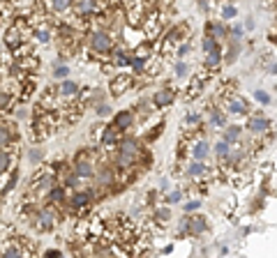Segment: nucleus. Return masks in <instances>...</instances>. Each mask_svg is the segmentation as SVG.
Here are the masks:
<instances>
[{
    "instance_id": "412c9836",
    "label": "nucleus",
    "mask_w": 277,
    "mask_h": 258,
    "mask_svg": "<svg viewBox=\"0 0 277 258\" xmlns=\"http://www.w3.org/2000/svg\"><path fill=\"white\" fill-rule=\"evenodd\" d=\"M0 256H7V258H18V256H23L21 240H5L3 247H0Z\"/></svg>"
},
{
    "instance_id": "79ce46f5",
    "label": "nucleus",
    "mask_w": 277,
    "mask_h": 258,
    "mask_svg": "<svg viewBox=\"0 0 277 258\" xmlns=\"http://www.w3.org/2000/svg\"><path fill=\"white\" fill-rule=\"evenodd\" d=\"M157 189H160L162 193H166L171 189V180L169 178H160V182H157Z\"/></svg>"
},
{
    "instance_id": "cd10ccee",
    "label": "nucleus",
    "mask_w": 277,
    "mask_h": 258,
    "mask_svg": "<svg viewBox=\"0 0 277 258\" xmlns=\"http://www.w3.org/2000/svg\"><path fill=\"white\" fill-rule=\"evenodd\" d=\"M53 78L55 81H63V78H67L69 76V64L67 62H63V60H58V62L53 64Z\"/></svg>"
},
{
    "instance_id": "f704fd0d",
    "label": "nucleus",
    "mask_w": 277,
    "mask_h": 258,
    "mask_svg": "<svg viewBox=\"0 0 277 258\" xmlns=\"http://www.w3.org/2000/svg\"><path fill=\"white\" fill-rule=\"evenodd\" d=\"M28 115H30V109L26 106V101H18V104L14 106V118H16V120H26Z\"/></svg>"
},
{
    "instance_id": "b1692460",
    "label": "nucleus",
    "mask_w": 277,
    "mask_h": 258,
    "mask_svg": "<svg viewBox=\"0 0 277 258\" xmlns=\"http://www.w3.org/2000/svg\"><path fill=\"white\" fill-rule=\"evenodd\" d=\"M32 35H35V39L39 41V44H49L51 39H53V28H51V23H39V26L32 28Z\"/></svg>"
},
{
    "instance_id": "473e14b6",
    "label": "nucleus",
    "mask_w": 277,
    "mask_h": 258,
    "mask_svg": "<svg viewBox=\"0 0 277 258\" xmlns=\"http://www.w3.org/2000/svg\"><path fill=\"white\" fill-rule=\"evenodd\" d=\"M162 132H164V120H160V122H157L155 127H152L150 132L146 134V143H152L155 138H160V136H162Z\"/></svg>"
},
{
    "instance_id": "2f4dec72",
    "label": "nucleus",
    "mask_w": 277,
    "mask_h": 258,
    "mask_svg": "<svg viewBox=\"0 0 277 258\" xmlns=\"http://www.w3.org/2000/svg\"><path fill=\"white\" fill-rule=\"evenodd\" d=\"M28 161L30 164H44V152H42V147H30L28 150Z\"/></svg>"
},
{
    "instance_id": "58836bf2",
    "label": "nucleus",
    "mask_w": 277,
    "mask_h": 258,
    "mask_svg": "<svg viewBox=\"0 0 277 258\" xmlns=\"http://www.w3.org/2000/svg\"><path fill=\"white\" fill-rule=\"evenodd\" d=\"M235 16H238V7H235V5H226V7L222 9V18H224V21H233Z\"/></svg>"
},
{
    "instance_id": "f8f14e48",
    "label": "nucleus",
    "mask_w": 277,
    "mask_h": 258,
    "mask_svg": "<svg viewBox=\"0 0 277 258\" xmlns=\"http://www.w3.org/2000/svg\"><path fill=\"white\" fill-rule=\"evenodd\" d=\"M185 175L189 180H199V178H206V175H212V168L201 159H189L187 168H185Z\"/></svg>"
},
{
    "instance_id": "c9c22d12",
    "label": "nucleus",
    "mask_w": 277,
    "mask_h": 258,
    "mask_svg": "<svg viewBox=\"0 0 277 258\" xmlns=\"http://www.w3.org/2000/svg\"><path fill=\"white\" fill-rule=\"evenodd\" d=\"M201 205H203V201H201L199 196H194V198H189V201L185 203L183 210H185V212H199V210H201Z\"/></svg>"
},
{
    "instance_id": "393cba45",
    "label": "nucleus",
    "mask_w": 277,
    "mask_h": 258,
    "mask_svg": "<svg viewBox=\"0 0 277 258\" xmlns=\"http://www.w3.org/2000/svg\"><path fill=\"white\" fill-rule=\"evenodd\" d=\"M183 198H185V189H169L164 193L166 205H178V203H183Z\"/></svg>"
},
{
    "instance_id": "9d476101",
    "label": "nucleus",
    "mask_w": 277,
    "mask_h": 258,
    "mask_svg": "<svg viewBox=\"0 0 277 258\" xmlns=\"http://www.w3.org/2000/svg\"><path fill=\"white\" fill-rule=\"evenodd\" d=\"M18 138V129H16V122H9V120H0V147H7L12 143H16Z\"/></svg>"
},
{
    "instance_id": "6e6552de",
    "label": "nucleus",
    "mask_w": 277,
    "mask_h": 258,
    "mask_svg": "<svg viewBox=\"0 0 277 258\" xmlns=\"http://www.w3.org/2000/svg\"><path fill=\"white\" fill-rule=\"evenodd\" d=\"M210 157V143L203 136H196L189 141V159H201L206 161Z\"/></svg>"
},
{
    "instance_id": "0eeeda50",
    "label": "nucleus",
    "mask_w": 277,
    "mask_h": 258,
    "mask_svg": "<svg viewBox=\"0 0 277 258\" xmlns=\"http://www.w3.org/2000/svg\"><path fill=\"white\" fill-rule=\"evenodd\" d=\"M224 113L226 115H247L249 113V104L245 97L231 95L224 99Z\"/></svg>"
},
{
    "instance_id": "a211bd4d",
    "label": "nucleus",
    "mask_w": 277,
    "mask_h": 258,
    "mask_svg": "<svg viewBox=\"0 0 277 258\" xmlns=\"http://www.w3.org/2000/svg\"><path fill=\"white\" fill-rule=\"evenodd\" d=\"M23 41H26V37H23L21 32H18L14 26H9L7 30H5V35H3V44L7 46L9 51H14V49H16V46H21Z\"/></svg>"
},
{
    "instance_id": "9b49d317",
    "label": "nucleus",
    "mask_w": 277,
    "mask_h": 258,
    "mask_svg": "<svg viewBox=\"0 0 277 258\" xmlns=\"http://www.w3.org/2000/svg\"><path fill=\"white\" fill-rule=\"evenodd\" d=\"M152 224L157 226V230L166 228V226L171 224V219H173V212H171V205H155L152 207Z\"/></svg>"
},
{
    "instance_id": "a878e982",
    "label": "nucleus",
    "mask_w": 277,
    "mask_h": 258,
    "mask_svg": "<svg viewBox=\"0 0 277 258\" xmlns=\"http://www.w3.org/2000/svg\"><path fill=\"white\" fill-rule=\"evenodd\" d=\"M189 72H192V67H189L185 60H178V58L173 60V76L175 78H187Z\"/></svg>"
},
{
    "instance_id": "bb28decb",
    "label": "nucleus",
    "mask_w": 277,
    "mask_h": 258,
    "mask_svg": "<svg viewBox=\"0 0 277 258\" xmlns=\"http://www.w3.org/2000/svg\"><path fill=\"white\" fill-rule=\"evenodd\" d=\"M189 55H192V44H189L187 39L180 41V44H175V49H173V58L185 60V58H189Z\"/></svg>"
},
{
    "instance_id": "e433bc0d",
    "label": "nucleus",
    "mask_w": 277,
    "mask_h": 258,
    "mask_svg": "<svg viewBox=\"0 0 277 258\" xmlns=\"http://www.w3.org/2000/svg\"><path fill=\"white\" fill-rule=\"evenodd\" d=\"M254 99H256L261 106L272 104V97H270V92H266V90H254Z\"/></svg>"
},
{
    "instance_id": "7ed1b4c3",
    "label": "nucleus",
    "mask_w": 277,
    "mask_h": 258,
    "mask_svg": "<svg viewBox=\"0 0 277 258\" xmlns=\"http://www.w3.org/2000/svg\"><path fill=\"white\" fill-rule=\"evenodd\" d=\"M175 97H178V90H173L171 85H164V88H157L150 97V104L152 109H169V106L175 104Z\"/></svg>"
},
{
    "instance_id": "4468645a",
    "label": "nucleus",
    "mask_w": 277,
    "mask_h": 258,
    "mask_svg": "<svg viewBox=\"0 0 277 258\" xmlns=\"http://www.w3.org/2000/svg\"><path fill=\"white\" fill-rule=\"evenodd\" d=\"M78 90H81V85H78L76 81H72L69 76L63 78V81H60V85L55 88V92H58L60 99H76Z\"/></svg>"
},
{
    "instance_id": "aec40b11",
    "label": "nucleus",
    "mask_w": 277,
    "mask_h": 258,
    "mask_svg": "<svg viewBox=\"0 0 277 258\" xmlns=\"http://www.w3.org/2000/svg\"><path fill=\"white\" fill-rule=\"evenodd\" d=\"M222 129H224V132H222V141L231 143V145H233L235 141H240V138H243V132H245L243 124H229V122H226Z\"/></svg>"
},
{
    "instance_id": "f03ea898",
    "label": "nucleus",
    "mask_w": 277,
    "mask_h": 258,
    "mask_svg": "<svg viewBox=\"0 0 277 258\" xmlns=\"http://www.w3.org/2000/svg\"><path fill=\"white\" fill-rule=\"evenodd\" d=\"M210 230V224H208V217L196 214V212H185L178 219V235H187V238H201L203 233Z\"/></svg>"
},
{
    "instance_id": "20e7f679",
    "label": "nucleus",
    "mask_w": 277,
    "mask_h": 258,
    "mask_svg": "<svg viewBox=\"0 0 277 258\" xmlns=\"http://www.w3.org/2000/svg\"><path fill=\"white\" fill-rule=\"evenodd\" d=\"M134 88V76L132 74H125V72H118L115 76H111V83H109V92L111 97H123L127 90Z\"/></svg>"
},
{
    "instance_id": "5701e85b",
    "label": "nucleus",
    "mask_w": 277,
    "mask_h": 258,
    "mask_svg": "<svg viewBox=\"0 0 277 258\" xmlns=\"http://www.w3.org/2000/svg\"><path fill=\"white\" fill-rule=\"evenodd\" d=\"M16 60V64L18 67L23 69V72H37V69H39V58H37L35 55V51H32V53H26V55H21V58H14Z\"/></svg>"
},
{
    "instance_id": "72a5a7b5",
    "label": "nucleus",
    "mask_w": 277,
    "mask_h": 258,
    "mask_svg": "<svg viewBox=\"0 0 277 258\" xmlns=\"http://www.w3.org/2000/svg\"><path fill=\"white\" fill-rule=\"evenodd\" d=\"M245 28L243 26H238V23H235V26H231L229 28V39H233V41H243L245 39Z\"/></svg>"
},
{
    "instance_id": "f3484780",
    "label": "nucleus",
    "mask_w": 277,
    "mask_h": 258,
    "mask_svg": "<svg viewBox=\"0 0 277 258\" xmlns=\"http://www.w3.org/2000/svg\"><path fill=\"white\" fill-rule=\"evenodd\" d=\"M220 64H222V49H220V44H217L215 49L208 51L206 58H203V69H208V72L215 74L217 69H220Z\"/></svg>"
},
{
    "instance_id": "f257e3e1",
    "label": "nucleus",
    "mask_w": 277,
    "mask_h": 258,
    "mask_svg": "<svg viewBox=\"0 0 277 258\" xmlns=\"http://www.w3.org/2000/svg\"><path fill=\"white\" fill-rule=\"evenodd\" d=\"M88 46H90L95 60H109V51L115 46L113 32L106 28H95L88 32Z\"/></svg>"
},
{
    "instance_id": "6ab92c4d",
    "label": "nucleus",
    "mask_w": 277,
    "mask_h": 258,
    "mask_svg": "<svg viewBox=\"0 0 277 258\" xmlns=\"http://www.w3.org/2000/svg\"><path fill=\"white\" fill-rule=\"evenodd\" d=\"M229 122V115L224 113V109H210L208 111V127L210 129H222L224 124Z\"/></svg>"
},
{
    "instance_id": "39448f33",
    "label": "nucleus",
    "mask_w": 277,
    "mask_h": 258,
    "mask_svg": "<svg viewBox=\"0 0 277 258\" xmlns=\"http://www.w3.org/2000/svg\"><path fill=\"white\" fill-rule=\"evenodd\" d=\"M118 141H120V132L115 129V124H104V127H102V134H100L97 145H100L104 152H113L115 145H118Z\"/></svg>"
},
{
    "instance_id": "2eb2a0df",
    "label": "nucleus",
    "mask_w": 277,
    "mask_h": 258,
    "mask_svg": "<svg viewBox=\"0 0 277 258\" xmlns=\"http://www.w3.org/2000/svg\"><path fill=\"white\" fill-rule=\"evenodd\" d=\"M189 37V23H175L173 28H169V32L164 35L166 41H171V44H180V41H185Z\"/></svg>"
},
{
    "instance_id": "de8ad7c7",
    "label": "nucleus",
    "mask_w": 277,
    "mask_h": 258,
    "mask_svg": "<svg viewBox=\"0 0 277 258\" xmlns=\"http://www.w3.org/2000/svg\"><path fill=\"white\" fill-rule=\"evenodd\" d=\"M220 253H222V256H226V253H229V247H224V244H222V247H220Z\"/></svg>"
},
{
    "instance_id": "7c9ffc66",
    "label": "nucleus",
    "mask_w": 277,
    "mask_h": 258,
    "mask_svg": "<svg viewBox=\"0 0 277 258\" xmlns=\"http://www.w3.org/2000/svg\"><path fill=\"white\" fill-rule=\"evenodd\" d=\"M150 99H138L136 101V106H134V113H138V115H143V118H146V115H150L152 113V109H150Z\"/></svg>"
},
{
    "instance_id": "a19ab883",
    "label": "nucleus",
    "mask_w": 277,
    "mask_h": 258,
    "mask_svg": "<svg viewBox=\"0 0 277 258\" xmlns=\"http://www.w3.org/2000/svg\"><path fill=\"white\" fill-rule=\"evenodd\" d=\"M185 155H189V141H180L178 152H175V157H178V159H183Z\"/></svg>"
},
{
    "instance_id": "1a4fd4ad",
    "label": "nucleus",
    "mask_w": 277,
    "mask_h": 258,
    "mask_svg": "<svg viewBox=\"0 0 277 258\" xmlns=\"http://www.w3.org/2000/svg\"><path fill=\"white\" fill-rule=\"evenodd\" d=\"M113 124H115V129H118L120 134L129 132V129L136 124V113H134V111H129V109L118 111V113L113 115Z\"/></svg>"
},
{
    "instance_id": "49530a36",
    "label": "nucleus",
    "mask_w": 277,
    "mask_h": 258,
    "mask_svg": "<svg viewBox=\"0 0 277 258\" xmlns=\"http://www.w3.org/2000/svg\"><path fill=\"white\" fill-rule=\"evenodd\" d=\"M173 249H175L173 244H166V247H162V249H160V253H173Z\"/></svg>"
},
{
    "instance_id": "423d86ee",
    "label": "nucleus",
    "mask_w": 277,
    "mask_h": 258,
    "mask_svg": "<svg viewBox=\"0 0 277 258\" xmlns=\"http://www.w3.org/2000/svg\"><path fill=\"white\" fill-rule=\"evenodd\" d=\"M243 127L249 129L252 134H266L268 129L272 127V120H268L261 111H256V113H252V115L247 113V122H245Z\"/></svg>"
},
{
    "instance_id": "c85d7f7f",
    "label": "nucleus",
    "mask_w": 277,
    "mask_h": 258,
    "mask_svg": "<svg viewBox=\"0 0 277 258\" xmlns=\"http://www.w3.org/2000/svg\"><path fill=\"white\" fill-rule=\"evenodd\" d=\"M210 152H215L217 159H224V157L231 152V143H226V141H217L215 145L210 147Z\"/></svg>"
},
{
    "instance_id": "c03bdc74",
    "label": "nucleus",
    "mask_w": 277,
    "mask_h": 258,
    "mask_svg": "<svg viewBox=\"0 0 277 258\" xmlns=\"http://www.w3.org/2000/svg\"><path fill=\"white\" fill-rule=\"evenodd\" d=\"M254 26H256V21H254L252 16H247V18H245V23H243V28H245V30H254Z\"/></svg>"
},
{
    "instance_id": "ea45409f",
    "label": "nucleus",
    "mask_w": 277,
    "mask_h": 258,
    "mask_svg": "<svg viewBox=\"0 0 277 258\" xmlns=\"http://www.w3.org/2000/svg\"><path fill=\"white\" fill-rule=\"evenodd\" d=\"M217 46V41L212 39L210 35H203V39H201V49H203V53H208V51H212Z\"/></svg>"
},
{
    "instance_id": "37998d69",
    "label": "nucleus",
    "mask_w": 277,
    "mask_h": 258,
    "mask_svg": "<svg viewBox=\"0 0 277 258\" xmlns=\"http://www.w3.org/2000/svg\"><path fill=\"white\" fill-rule=\"evenodd\" d=\"M44 256H46V258H60V256H65V253L60 251V249H46Z\"/></svg>"
},
{
    "instance_id": "a18cd8bd",
    "label": "nucleus",
    "mask_w": 277,
    "mask_h": 258,
    "mask_svg": "<svg viewBox=\"0 0 277 258\" xmlns=\"http://www.w3.org/2000/svg\"><path fill=\"white\" fill-rule=\"evenodd\" d=\"M275 69H277L275 58H270V64H268V74H270V76H275Z\"/></svg>"
},
{
    "instance_id": "c756f323",
    "label": "nucleus",
    "mask_w": 277,
    "mask_h": 258,
    "mask_svg": "<svg viewBox=\"0 0 277 258\" xmlns=\"http://www.w3.org/2000/svg\"><path fill=\"white\" fill-rule=\"evenodd\" d=\"M72 7V0H51V12L53 14H65Z\"/></svg>"
},
{
    "instance_id": "4c0bfd02",
    "label": "nucleus",
    "mask_w": 277,
    "mask_h": 258,
    "mask_svg": "<svg viewBox=\"0 0 277 258\" xmlns=\"http://www.w3.org/2000/svg\"><path fill=\"white\" fill-rule=\"evenodd\" d=\"M95 113H97V118H109L113 111H111V106L106 101H100V104H95Z\"/></svg>"
},
{
    "instance_id": "ddd939ff",
    "label": "nucleus",
    "mask_w": 277,
    "mask_h": 258,
    "mask_svg": "<svg viewBox=\"0 0 277 258\" xmlns=\"http://www.w3.org/2000/svg\"><path fill=\"white\" fill-rule=\"evenodd\" d=\"M65 201H67V187H63L60 182H55L53 187L46 191V203L53 207H63Z\"/></svg>"
},
{
    "instance_id": "4be33fe9",
    "label": "nucleus",
    "mask_w": 277,
    "mask_h": 258,
    "mask_svg": "<svg viewBox=\"0 0 277 258\" xmlns=\"http://www.w3.org/2000/svg\"><path fill=\"white\" fill-rule=\"evenodd\" d=\"M229 46H226V53H222V62L224 64H233L235 60L240 58V51H243V41H233V39H226Z\"/></svg>"
},
{
    "instance_id": "dca6fc26",
    "label": "nucleus",
    "mask_w": 277,
    "mask_h": 258,
    "mask_svg": "<svg viewBox=\"0 0 277 258\" xmlns=\"http://www.w3.org/2000/svg\"><path fill=\"white\" fill-rule=\"evenodd\" d=\"M206 35H210L212 39L220 44V41H226L229 39V28L220 21H208L206 23Z\"/></svg>"
}]
</instances>
